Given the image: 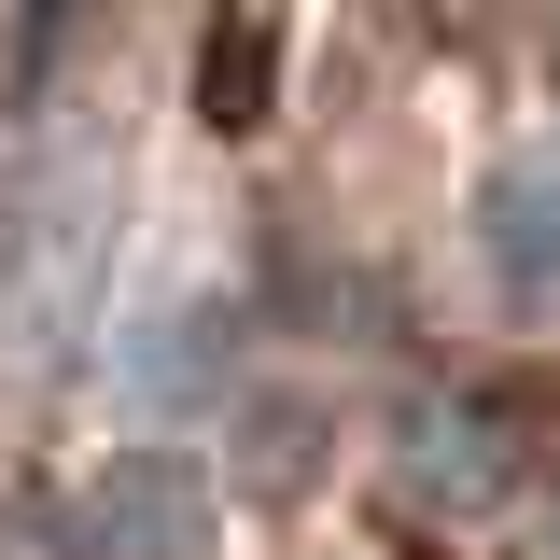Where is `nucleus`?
Listing matches in <instances>:
<instances>
[{
    "mask_svg": "<svg viewBox=\"0 0 560 560\" xmlns=\"http://www.w3.org/2000/svg\"><path fill=\"white\" fill-rule=\"evenodd\" d=\"M98 280H113V140L98 127H57L28 154V210H14V294H0V323L14 350L57 378L84 323H98Z\"/></svg>",
    "mask_w": 560,
    "mask_h": 560,
    "instance_id": "nucleus-1",
    "label": "nucleus"
},
{
    "mask_svg": "<svg viewBox=\"0 0 560 560\" xmlns=\"http://www.w3.org/2000/svg\"><path fill=\"white\" fill-rule=\"evenodd\" d=\"M210 547V477L183 448H127L84 477V560H197Z\"/></svg>",
    "mask_w": 560,
    "mask_h": 560,
    "instance_id": "nucleus-2",
    "label": "nucleus"
},
{
    "mask_svg": "<svg viewBox=\"0 0 560 560\" xmlns=\"http://www.w3.org/2000/svg\"><path fill=\"white\" fill-rule=\"evenodd\" d=\"M477 253H490V280H504L518 308H560V168L547 154L477 183Z\"/></svg>",
    "mask_w": 560,
    "mask_h": 560,
    "instance_id": "nucleus-3",
    "label": "nucleus"
}]
</instances>
